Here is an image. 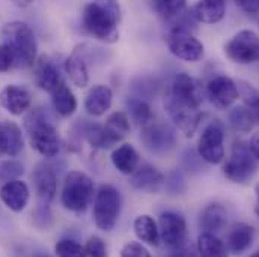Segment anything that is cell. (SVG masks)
<instances>
[{
  "label": "cell",
  "instance_id": "cell-1",
  "mask_svg": "<svg viewBox=\"0 0 259 257\" xmlns=\"http://www.w3.org/2000/svg\"><path fill=\"white\" fill-rule=\"evenodd\" d=\"M119 21L121 6L116 2H91L83 8L81 23L84 30L101 42L113 44L119 39Z\"/></svg>",
  "mask_w": 259,
  "mask_h": 257
},
{
  "label": "cell",
  "instance_id": "cell-2",
  "mask_svg": "<svg viewBox=\"0 0 259 257\" xmlns=\"http://www.w3.org/2000/svg\"><path fill=\"white\" fill-rule=\"evenodd\" d=\"M3 44L12 55L14 66L29 68L36 62L38 42L32 27L23 21H11L3 27Z\"/></svg>",
  "mask_w": 259,
  "mask_h": 257
},
{
  "label": "cell",
  "instance_id": "cell-3",
  "mask_svg": "<svg viewBox=\"0 0 259 257\" xmlns=\"http://www.w3.org/2000/svg\"><path fill=\"white\" fill-rule=\"evenodd\" d=\"M122 208L119 190L112 184H101L94 195L92 217L95 226L103 232H110L116 226Z\"/></svg>",
  "mask_w": 259,
  "mask_h": 257
},
{
  "label": "cell",
  "instance_id": "cell-4",
  "mask_svg": "<svg viewBox=\"0 0 259 257\" xmlns=\"http://www.w3.org/2000/svg\"><path fill=\"white\" fill-rule=\"evenodd\" d=\"M94 181L86 173L80 170H72L65 176L61 193V200L65 209L75 214L84 212L94 200Z\"/></svg>",
  "mask_w": 259,
  "mask_h": 257
},
{
  "label": "cell",
  "instance_id": "cell-5",
  "mask_svg": "<svg viewBox=\"0 0 259 257\" xmlns=\"http://www.w3.org/2000/svg\"><path fill=\"white\" fill-rule=\"evenodd\" d=\"M27 137L32 149L44 158H55L61 150V138L56 127L42 115H30L26 121Z\"/></svg>",
  "mask_w": 259,
  "mask_h": 257
},
{
  "label": "cell",
  "instance_id": "cell-6",
  "mask_svg": "<svg viewBox=\"0 0 259 257\" xmlns=\"http://www.w3.org/2000/svg\"><path fill=\"white\" fill-rule=\"evenodd\" d=\"M259 163L253 157L249 143L235 141L231 155L223 164V175L234 184H247L258 172Z\"/></svg>",
  "mask_w": 259,
  "mask_h": 257
},
{
  "label": "cell",
  "instance_id": "cell-7",
  "mask_svg": "<svg viewBox=\"0 0 259 257\" xmlns=\"http://www.w3.org/2000/svg\"><path fill=\"white\" fill-rule=\"evenodd\" d=\"M225 55L229 61L238 65L259 62V35L249 29L237 32L226 42Z\"/></svg>",
  "mask_w": 259,
  "mask_h": 257
},
{
  "label": "cell",
  "instance_id": "cell-8",
  "mask_svg": "<svg viewBox=\"0 0 259 257\" xmlns=\"http://www.w3.org/2000/svg\"><path fill=\"white\" fill-rule=\"evenodd\" d=\"M197 153L208 164H220L225 160V125L215 119L202 131L197 140Z\"/></svg>",
  "mask_w": 259,
  "mask_h": 257
},
{
  "label": "cell",
  "instance_id": "cell-9",
  "mask_svg": "<svg viewBox=\"0 0 259 257\" xmlns=\"http://www.w3.org/2000/svg\"><path fill=\"white\" fill-rule=\"evenodd\" d=\"M166 44L169 52L186 62H199L203 58V44L192 32L184 29H170L166 36Z\"/></svg>",
  "mask_w": 259,
  "mask_h": 257
},
{
  "label": "cell",
  "instance_id": "cell-10",
  "mask_svg": "<svg viewBox=\"0 0 259 257\" xmlns=\"http://www.w3.org/2000/svg\"><path fill=\"white\" fill-rule=\"evenodd\" d=\"M164 109L177 128L180 129L186 137H193L200 121H202V113L199 109L192 107L189 104H184V102H180L170 95H167L164 99Z\"/></svg>",
  "mask_w": 259,
  "mask_h": 257
},
{
  "label": "cell",
  "instance_id": "cell-11",
  "mask_svg": "<svg viewBox=\"0 0 259 257\" xmlns=\"http://www.w3.org/2000/svg\"><path fill=\"white\" fill-rule=\"evenodd\" d=\"M206 96L215 109L223 110L231 107L240 98V92L237 83L231 77L215 75L206 84Z\"/></svg>",
  "mask_w": 259,
  "mask_h": 257
},
{
  "label": "cell",
  "instance_id": "cell-12",
  "mask_svg": "<svg viewBox=\"0 0 259 257\" xmlns=\"http://www.w3.org/2000/svg\"><path fill=\"white\" fill-rule=\"evenodd\" d=\"M158 232L160 239L170 248L181 247L187 238V223L181 214L163 212L158 217Z\"/></svg>",
  "mask_w": 259,
  "mask_h": 257
},
{
  "label": "cell",
  "instance_id": "cell-13",
  "mask_svg": "<svg viewBox=\"0 0 259 257\" xmlns=\"http://www.w3.org/2000/svg\"><path fill=\"white\" fill-rule=\"evenodd\" d=\"M203 95L205 93H203V86L200 80L194 78L186 72H181L174 78L170 96H174L177 101L199 109L200 104L203 102Z\"/></svg>",
  "mask_w": 259,
  "mask_h": 257
},
{
  "label": "cell",
  "instance_id": "cell-14",
  "mask_svg": "<svg viewBox=\"0 0 259 257\" xmlns=\"http://www.w3.org/2000/svg\"><path fill=\"white\" fill-rule=\"evenodd\" d=\"M142 141L149 150L164 152L175 144V131L164 122H151L142 131Z\"/></svg>",
  "mask_w": 259,
  "mask_h": 257
},
{
  "label": "cell",
  "instance_id": "cell-15",
  "mask_svg": "<svg viewBox=\"0 0 259 257\" xmlns=\"http://www.w3.org/2000/svg\"><path fill=\"white\" fill-rule=\"evenodd\" d=\"M32 102L29 90L23 86L8 84L0 92V106L12 116H21Z\"/></svg>",
  "mask_w": 259,
  "mask_h": 257
},
{
  "label": "cell",
  "instance_id": "cell-16",
  "mask_svg": "<svg viewBox=\"0 0 259 257\" xmlns=\"http://www.w3.org/2000/svg\"><path fill=\"white\" fill-rule=\"evenodd\" d=\"M33 75L36 84L49 93H52L64 81L58 65L49 56H39L36 59L33 65Z\"/></svg>",
  "mask_w": 259,
  "mask_h": 257
},
{
  "label": "cell",
  "instance_id": "cell-17",
  "mask_svg": "<svg viewBox=\"0 0 259 257\" xmlns=\"http://www.w3.org/2000/svg\"><path fill=\"white\" fill-rule=\"evenodd\" d=\"M30 190L26 182L20 179L8 181L0 188V200L12 212H21L29 203Z\"/></svg>",
  "mask_w": 259,
  "mask_h": 257
},
{
  "label": "cell",
  "instance_id": "cell-18",
  "mask_svg": "<svg viewBox=\"0 0 259 257\" xmlns=\"http://www.w3.org/2000/svg\"><path fill=\"white\" fill-rule=\"evenodd\" d=\"M130 182H131L133 188H136V190L157 193L164 184V176L157 167H154L151 164H142L131 175Z\"/></svg>",
  "mask_w": 259,
  "mask_h": 257
},
{
  "label": "cell",
  "instance_id": "cell-19",
  "mask_svg": "<svg viewBox=\"0 0 259 257\" xmlns=\"http://www.w3.org/2000/svg\"><path fill=\"white\" fill-rule=\"evenodd\" d=\"M33 184L38 194V198L44 203V206H49V203L53 200L58 187V178L55 170L50 166L39 164L33 172Z\"/></svg>",
  "mask_w": 259,
  "mask_h": 257
},
{
  "label": "cell",
  "instance_id": "cell-20",
  "mask_svg": "<svg viewBox=\"0 0 259 257\" xmlns=\"http://www.w3.org/2000/svg\"><path fill=\"white\" fill-rule=\"evenodd\" d=\"M113 102V92L106 84H95L84 96V109L92 116H103Z\"/></svg>",
  "mask_w": 259,
  "mask_h": 257
},
{
  "label": "cell",
  "instance_id": "cell-21",
  "mask_svg": "<svg viewBox=\"0 0 259 257\" xmlns=\"http://www.w3.org/2000/svg\"><path fill=\"white\" fill-rule=\"evenodd\" d=\"M190 14L194 21L214 24L223 20L226 14V3L223 0H202L190 9Z\"/></svg>",
  "mask_w": 259,
  "mask_h": 257
},
{
  "label": "cell",
  "instance_id": "cell-22",
  "mask_svg": "<svg viewBox=\"0 0 259 257\" xmlns=\"http://www.w3.org/2000/svg\"><path fill=\"white\" fill-rule=\"evenodd\" d=\"M255 230L250 224L235 223L228 233V248L232 254H243L253 242Z\"/></svg>",
  "mask_w": 259,
  "mask_h": 257
},
{
  "label": "cell",
  "instance_id": "cell-23",
  "mask_svg": "<svg viewBox=\"0 0 259 257\" xmlns=\"http://www.w3.org/2000/svg\"><path fill=\"white\" fill-rule=\"evenodd\" d=\"M226 220H228V212H226L225 206L220 203H209L202 211L199 224H200L203 233L215 235L217 232H220L225 227Z\"/></svg>",
  "mask_w": 259,
  "mask_h": 257
},
{
  "label": "cell",
  "instance_id": "cell-24",
  "mask_svg": "<svg viewBox=\"0 0 259 257\" xmlns=\"http://www.w3.org/2000/svg\"><path fill=\"white\" fill-rule=\"evenodd\" d=\"M112 164L122 175H133L139 167V153L133 144L122 143L112 152Z\"/></svg>",
  "mask_w": 259,
  "mask_h": 257
},
{
  "label": "cell",
  "instance_id": "cell-25",
  "mask_svg": "<svg viewBox=\"0 0 259 257\" xmlns=\"http://www.w3.org/2000/svg\"><path fill=\"white\" fill-rule=\"evenodd\" d=\"M104 131L110 146H115L118 141L124 140L130 132V119L125 112H115L107 116L104 122Z\"/></svg>",
  "mask_w": 259,
  "mask_h": 257
},
{
  "label": "cell",
  "instance_id": "cell-26",
  "mask_svg": "<svg viewBox=\"0 0 259 257\" xmlns=\"http://www.w3.org/2000/svg\"><path fill=\"white\" fill-rule=\"evenodd\" d=\"M50 95H52V101H53L55 110L61 116L68 118V116L75 113V110H77V98H75L74 92L71 90V87L66 84L65 80Z\"/></svg>",
  "mask_w": 259,
  "mask_h": 257
},
{
  "label": "cell",
  "instance_id": "cell-27",
  "mask_svg": "<svg viewBox=\"0 0 259 257\" xmlns=\"http://www.w3.org/2000/svg\"><path fill=\"white\" fill-rule=\"evenodd\" d=\"M64 68L68 78L71 80V83L77 87H86L89 83V69L86 66V62L77 55L72 53L69 55L64 62Z\"/></svg>",
  "mask_w": 259,
  "mask_h": 257
},
{
  "label": "cell",
  "instance_id": "cell-28",
  "mask_svg": "<svg viewBox=\"0 0 259 257\" xmlns=\"http://www.w3.org/2000/svg\"><path fill=\"white\" fill-rule=\"evenodd\" d=\"M152 9L167 23L177 24L184 12L187 11V3L184 0H157L151 3Z\"/></svg>",
  "mask_w": 259,
  "mask_h": 257
},
{
  "label": "cell",
  "instance_id": "cell-29",
  "mask_svg": "<svg viewBox=\"0 0 259 257\" xmlns=\"http://www.w3.org/2000/svg\"><path fill=\"white\" fill-rule=\"evenodd\" d=\"M134 233L142 242H146L149 245H158L161 241L157 223L154 221L151 215H146V214L139 215L134 220Z\"/></svg>",
  "mask_w": 259,
  "mask_h": 257
},
{
  "label": "cell",
  "instance_id": "cell-30",
  "mask_svg": "<svg viewBox=\"0 0 259 257\" xmlns=\"http://www.w3.org/2000/svg\"><path fill=\"white\" fill-rule=\"evenodd\" d=\"M199 257H228V248L225 242L212 233H200L197 238Z\"/></svg>",
  "mask_w": 259,
  "mask_h": 257
},
{
  "label": "cell",
  "instance_id": "cell-31",
  "mask_svg": "<svg viewBox=\"0 0 259 257\" xmlns=\"http://www.w3.org/2000/svg\"><path fill=\"white\" fill-rule=\"evenodd\" d=\"M125 106H127L128 119L133 121L134 124H137L139 127L145 128L146 125H149L154 121L152 110L146 101H143L140 98H128L125 101Z\"/></svg>",
  "mask_w": 259,
  "mask_h": 257
},
{
  "label": "cell",
  "instance_id": "cell-32",
  "mask_svg": "<svg viewBox=\"0 0 259 257\" xmlns=\"http://www.w3.org/2000/svg\"><path fill=\"white\" fill-rule=\"evenodd\" d=\"M3 129H5V137H6V155L17 157L24 147L21 128L15 122L6 121L3 122Z\"/></svg>",
  "mask_w": 259,
  "mask_h": 257
},
{
  "label": "cell",
  "instance_id": "cell-33",
  "mask_svg": "<svg viewBox=\"0 0 259 257\" xmlns=\"http://www.w3.org/2000/svg\"><path fill=\"white\" fill-rule=\"evenodd\" d=\"M237 86L240 96L243 99V106L250 112L255 122L259 124V90L246 81H240L237 83Z\"/></svg>",
  "mask_w": 259,
  "mask_h": 257
},
{
  "label": "cell",
  "instance_id": "cell-34",
  "mask_svg": "<svg viewBox=\"0 0 259 257\" xmlns=\"http://www.w3.org/2000/svg\"><path fill=\"white\" fill-rule=\"evenodd\" d=\"M229 122L234 128L237 131H241V132H247L253 128V125L256 124L253 116L250 115V112L244 107V106H238V107H234L231 112H229Z\"/></svg>",
  "mask_w": 259,
  "mask_h": 257
},
{
  "label": "cell",
  "instance_id": "cell-35",
  "mask_svg": "<svg viewBox=\"0 0 259 257\" xmlns=\"http://www.w3.org/2000/svg\"><path fill=\"white\" fill-rule=\"evenodd\" d=\"M84 138L88 140V143L92 147H97V149H109V147H112L109 140H107L104 127L100 125V124H89L84 128Z\"/></svg>",
  "mask_w": 259,
  "mask_h": 257
},
{
  "label": "cell",
  "instance_id": "cell-36",
  "mask_svg": "<svg viewBox=\"0 0 259 257\" xmlns=\"http://www.w3.org/2000/svg\"><path fill=\"white\" fill-rule=\"evenodd\" d=\"M55 253L58 257H88L84 247L72 239H61L55 245Z\"/></svg>",
  "mask_w": 259,
  "mask_h": 257
},
{
  "label": "cell",
  "instance_id": "cell-37",
  "mask_svg": "<svg viewBox=\"0 0 259 257\" xmlns=\"http://www.w3.org/2000/svg\"><path fill=\"white\" fill-rule=\"evenodd\" d=\"M88 257H109L107 256V245L100 236H91L84 245Z\"/></svg>",
  "mask_w": 259,
  "mask_h": 257
},
{
  "label": "cell",
  "instance_id": "cell-38",
  "mask_svg": "<svg viewBox=\"0 0 259 257\" xmlns=\"http://www.w3.org/2000/svg\"><path fill=\"white\" fill-rule=\"evenodd\" d=\"M119 257H152L151 253L140 244V242H127L122 250H121V256Z\"/></svg>",
  "mask_w": 259,
  "mask_h": 257
},
{
  "label": "cell",
  "instance_id": "cell-39",
  "mask_svg": "<svg viewBox=\"0 0 259 257\" xmlns=\"http://www.w3.org/2000/svg\"><path fill=\"white\" fill-rule=\"evenodd\" d=\"M11 66H14V61H12V55L9 52V48L2 44L0 45V72L8 71Z\"/></svg>",
  "mask_w": 259,
  "mask_h": 257
},
{
  "label": "cell",
  "instance_id": "cell-40",
  "mask_svg": "<svg viewBox=\"0 0 259 257\" xmlns=\"http://www.w3.org/2000/svg\"><path fill=\"white\" fill-rule=\"evenodd\" d=\"M235 5L247 14H258L259 12V0H238V2H235Z\"/></svg>",
  "mask_w": 259,
  "mask_h": 257
},
{
  "label": "cell",
  "instance_id": "cell-41",
  "mask_svg": "<svg viewBox=\"0 0 259 257\" xmlns=\"http://www.w3.org/2000/svg\"><path fill=\"white\" fill-rule=\"evenodd\" d=\"M249 147L253 153V157L256 158V161L259 163V131L255 132L252 137H250V141H249Z\"/></svg>",
  "mask_w": 259,
  "mask_h": 257
},
{
  "label": "cell",
  "instance_id": "cell-42",
  "mask_svg": "<svg viewBox=\"0 0 259 257\" xmlns=\"http://www.w3.org/2000/svg\"><path fill=\"white\" fill-rule=\"evenodd\" d=\"M3 155H6V137H5L3 122H0V157Z\"/></svg>",
  "mask_w": 259,
  "mask_h": 257
},
{
  "label": "cell",
  "instance_id": "cell-43",
  "mask_svg": "<svg viewBox=\"0 0 259 257\" xmlns=\"http://www.w3.org/2000/svg\"><path fill=\"white\" fill-rule=\"evenodd\" d=\"M170 257H199V254H196L192 250H181L178 253H174Z\"/></svg>",
  "mask_w": 259,
  "mask_h": 257
},
{
  "label": "cell",
  "instance_id": "cell-44",
  "mask_svg": "<svg viewBox=\"0 0 259 257\" xmlns=\"http://www.w3.org/2000/svg\"><path fill=\"white\" fill-rule=\"evenodd\" d=\"M255 194H256V206L259 208V182L256 184V187H255Z\"/></svg>",
  "mask_w": 259,
  "mask_h": 257
},
{
  "label": "cell",
  "instance_id": "cell-45",
  "mask_svg": "<svg viewBox=\"0 0 259 257\" xmlns=\"http://www.w3.org/2000/svg\"><path fill=\"white\" fill-rule=\"evenodd\" d=\"M250 257H259V251H256V253H253V254H252V256Z\"/></svg>",
  "mask_w": 259,
  "mask_h": 257
}]
</instances>
